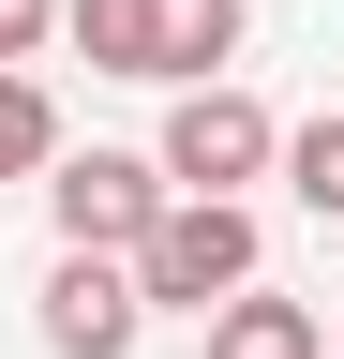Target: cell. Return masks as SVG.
Wrapping results in <instances>:
<instances>
[{"mask_svg": "<svg viewBox=\"0 0 344 359\" xmlns=\"http://www.w3.org/2000/svg\"><path fill=\"white\" fill-rule=\"evenodd\" d=\"M120 269H135V299H150V314H209V299H240L254 269H270V224H254L240 195H165V210H150V240L120 255Z\"/></svg>", "mask_w": 344, "mask_h": 359, "instance_id": "6da1fadb", "label": "cell"}, {"mask_svg": "<svg viewBox=\"0 0 344 359\" xmlns=\"http://www.w3.org/2000/svg\"><path fill=\"white\" fill-rule=\"evenodd\" d=\"M46 165H60V90L15 60V75H0V195H15V180H46Z\"/></svg>", "mask_w": 344, "mask_h": 359, "instance_id": "52a82bcc", "label": "cell"}, {"mask_svg": "<svg viewBox=\"0 0 344 359\" xmlns=\"http://www.w3.org/2000/svg\"><path fill=\"white\" fill-rule=\"evenodd\" d=\"M270 180H284V195L315 210V224H344V120H299L284 150H270Z\"/></svg>", "mask_w": 344, "mask_h": 359, "instance_id": "9c48e42d", "label": "cell"}, {"mask_svg": "<svg viewBox=\"0 0 344 359\" xmlns=\"http://www.w3.org/2000/svg\"><path fill=\"white\" fill-rule=\"evenodd\" d=\"M30 330H46V359H135V344H150V299H135L120 255H60Z\"/></svg>", "mask_w": 344, "mask_h": 359, "instance_id": "277c9868", "label": "cell"}, {"mask_svg": "<svg viewBox=\"0 0 344 359\" xmlns=\"http://www.w3.org/2000/svg\"><path fill=\"white\" fill-rule=\"evenodd\" d=\"M270 150H284V120L254 105V90H225V75H195L180 105H165V195H240V180H270Z\"/></svg>", "mask_w": 344, "mask_h": 359, "instance_id": "7a4b0ae2", "label": "cell"}, {"mask_svg": "<svg viewBox=\"0 0 344 359\" xmlns=\"http://www.w3.org/2000/svg\"><path fill=\"white\" fill-rule=\"evenodd\" d=\"M195 330H209V359H329V330H315V299H270V285L209 299Z\"/></svg>", "mask_w": 344, "mask_h": 359, "instance_id": "5b68a950", "label": "cell"}, {"mask_svg": "<svg viewBox=\"0 0 344 359\" xmlns=\"http://www.w3.org/2000/svg\"><path fill=\"white\" fill-rule=\"evenodd\" d=\"M150 210H165V165H150V150H60V165H46V224H60V255H135Z\"/></svg>", "mask_w": 344, "mask_h": 359, "instance_id": "3957f363", "label": "cell"}, {"mask_svg": "<svg viewBox=\"0 0 344 359\" xmlns=\"http://www.w3.org/2000/svg\"><path fill=\"white\" fill-rule=\"evenodd\" d=\"M46 30H60V0H0V75H15V60H46Z\"/></svg>", "mask_w": 344, "mask_h": 359, "instance_id": "30bf717a", "label": "cell"}, {"mask_svg": "<svg viewBox=\"0 0 344 359\" xmlns=\"http://www.w3.org/2000/svg\"><path fill=\"white\" fill-rule=\"evenodd\" d=\"M60 45H75L90 75H135V90H150V0H60Z\"/></svg>", "mask_w": 344, "mask_h": 359, "instance_id": "ba28073f", "label": "cell"}, {"mask_svg": "<svg viewBox=\"0 0 344 359\" xmlns=\"http://www.w3.org/2000/svg\"><path fill=\"white\" fill-rule=\"evenodd\" d=\"M240 60V0H150V90H195Z\"/></svg>", "mask_w": 344, "mask_h": 359, "instance_id": "8992f818", "label": "cell"}]
</instances>
